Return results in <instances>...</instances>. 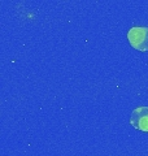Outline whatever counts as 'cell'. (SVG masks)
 <instances>
[{"instance_id":"6da1fadb","label":"cell","mask_w":148,"mask_h":156,"mask_svg":"<svg viewBox=\"0 0 148 156\" xmlns=\"http://www.w3.org/2000/svg\"><path fill=\"white\" fill-rule=\"evenodd\" d=\"M127 39L132 48L148 51V26H132L127 31Z\"/></svg>"},{"instance_id":"7a4b0ae2","label":"cell","mask_w":148,"mask_h":156,"mask_svg":"<svg viewBox=\"0 0 148 156\" xmlns=\"http://www.w3.org/2000/svg\"><path fill=\"white\" fill-rule=\"evenodd\" d=\"M130 124L134 129L148 133V107H138L132 111Z\"/></svg>"}]
</instances>
